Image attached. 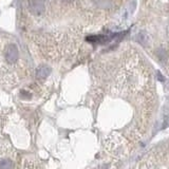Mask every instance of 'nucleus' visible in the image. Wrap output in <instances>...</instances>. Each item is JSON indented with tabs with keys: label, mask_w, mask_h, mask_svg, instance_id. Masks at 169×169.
Wrapping results in <instances>:
<instances>
[{
	"label": "nucleus",
	"mask_w": 169,
	"mask_h": 169,
	"mask_svg": "<svg viewBox=\"0 0 169 169\" xmlns=\"http://www.w3.org/2000/svg\"><path fill=\"white\" fill-rule=\"evenodd\" d=\"M5 59L7 60L9 62H16L19 57V53H18V49L15 44H10L5 47Z\"/></svg>",
	"instance_id": "1"
},
{
	"label": "nucleus",
	"mask_w": 169,
	"mask_h": 169,
	"mask_svg": "<svg viewBox=\"0 0 169 169\" xmlns=\"http://www.w3.org/2000/svg\"><path fill=\"white\" fill-rule=\"evenodd\" d=\"M50 73V69H48L47 67H40L37 70V76L39 78H44L48 76V74Z\"/></svg>",
	"instance_id": "2"
}]
</instances>
